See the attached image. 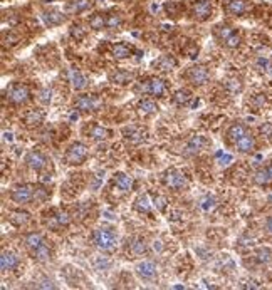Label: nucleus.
<instances>
[{"mask_svg":"<svg viewBox=\"0 0 272 290\" xmlns=\"http://www.w3.org/2000/svg\"><path fill=\"white\" fill-rule=\"evenodd\" d=\"M9 198L12 200L15 205H20V207H25V205H30V203L40 205L51 198V191L46 186H42V184L24 183L12 188Z\"/></svg>","mask_w":272,"mask_h":290,"instance_id":"f257e3e1","label":"nucleus"},{"mask_svg":"<svg viewBox=\"0 0 272 290\" xmlns=\"http://www.w3.org/2000/svg\"><path fill=\"white\" fill-rule=\"evenodd\" d=\"M133 91L138 94H143V96L161 99L166 96V92H168V84H166L165 79L155 76V77H148V79H145V81L138 82L133 87Z\"/></svg>","mask_w":272,"mask_h":290,"instance_id":"f03ea898","label":"nucleus"},{"mask_svg":"<svg viewBox=\"0 0 272 290\" xmlns=\"http://www.w3.org/2000/svg\"><path fill=\"white\" fill-rule=\"evenodd\" d=\"M91 244L99 252H113L118 244V231L114 228H96L91 233Z\"/></svg>","mask_w":272,"mask_h":290,"instance_id":"7ed1b4c3","label":"nucleus"},{"mask_svg":"<svg viewBox=\"0 0 272 290\" xmlns=\"http://www.w3.org/2000/svg\"><path fill=\"white\" fill-rule=\"evenodd\" d=\"M5 99L12 104V106H24L32 99L30 87L24 82H12L5 89Z\"/></svg>","mask_w":272,"mask_h":290,"instance_id":"20e7f679","label":"nucleus"},{"mask_svg":"<svg viewBox=\"0 0 272 290\" xmlns=\"http://www.w3.org/2000/svg\"><path fill=\"white\" fill-rule=\"evenodd\" d=\"M87 156H89V146L82 141H74L67 146L64 153V163L67 166H81L82 163H86Z\"/></svg>","mask_w":272,"mask_h":290,"instance_id":"39448f33","label":"nucleus"},{"mask_svg":"<svg viewBox=\"0 0 272 290\" xmlns=\"http://www.w3.org/2000/svg\"><path fill=\"white\" fill-rule=\"evenodd\" d=\"M182 79H185L188 84L195 87H200L203 84H207L210 81V69L207 66H202V64H197V66H192L182 74Z\"/></svg>","mask_w":272,"mask_h":290,"instance_id":"423d86ee","label":"nucleus"},{"mask_svg":"<svg viewBox=\"0 0 272 290\" xmlns=\"http://www.w3.org/2000/svg\"><path fill=\"white\" fill-rule=\"evenodd\" d=\"M71 221H72L71 215L67 213L66 210H52V212L44 215V225L49 230H54V231L67 228V226L71 225Z\"/></svg>","mask_w":272,"mask_h":290,"instance_id":"0eeeda50","label":"nucleus"},{"mask_svg":"<svg viewBox=\"0 0 272 290\" xmlns=\"http://www.w3.org/2000/svg\"><path fill=\"white\" fill-rule=\"evenodd\" d=\"M24 163L27 165L29 170H32L35 173H42L44 170H47V166H49L51 160L47 158L46 153H42L40 150H30L25 153L24 156Z\"/></svg>","mask_w":272,"mask_h":290,"instance_id":"6e6552de","label":"nucleus"},{"mask_svg":"<svg viewBox=\"0 0 272 290\" xmlns=\"http://www.w3.org/2000/svg\"><path fill=\"white\" fill-rule=\"evenodd\" d=\"M161 180H163V184L166 188L175 189V191H182V189L188 188L187 176L183 175L180 170H176V168H170V170H166L163 173V176H161Z\"/></svg>","mask_w":272,"mask_h":290,"instance_id":"1a4fd4ad","label":"nucleus"},{"mask_svg":"<svg viewBox=\"0 0 272 290\" xmlns=\"http://www.w3.org/2000/svg\"><path fill=\"white\" fill-rule=\"evenodd\" d=\"M101 99H99L96 94H79L74 99V108L79 111V113H94L101 108Z\"/></svg>","mask_w":272,"mask_h":290,"instance_id":"9d476101","label":"nucleus"},{"mask_svg":"<svg viewBox=\"0 0 272 290\" xmlns=\"http://www.w3.org/2000/svg\"><path fill=\"white\" fill-rule=\"evenodd\" d=\"M212 12H213L212 0H197V2L192 5L190 15L197 22H205V20L212 17Z\"/></svg>","mask_w":272,"mask_h":290,"instance_id":"9b49d317","label":"nucleus"},{"mask_svg":"<svg viewBox=\"0 0 272 290\" xmlns=\"http://www.w3.org/2000/svg\"><path fill=\"white\" fill-rule=\"evenodd\" d=\"M134 272H136V275L140 277V280H143V282L151 283V282L158 280V270H156V265L150 260L140 262L138 265H136Z\"/></svg>","mask_w":272,"mask_h":290,"instance_id":"f8f14e48","label":"nucleus"},{"mask_svg":"<svg viewBox=\"0 0 272 290\" xmlns=\"http://www.w3.org/2000/svg\"><path fill=\"white\" fill-rule=\"evenodd\" d=\"M136 79V71L129 69H114L108 74V81L116 86H128Z\"/></svg>","mask_w":272,"mask_h":290,"instance_id":"ddd939ff","label":"nucleus"},{"mask_svg":"<svg viewBox=\"0 0 272 290\" xmlns=\"http://www.w3.org/2000/svg\"><path fill=\"white\" fill-rule=\"evenodd\" d=\"M234 148L237 150V153H242V155H250V153H254L257 150V139H255V136L252 131H247L242 138H240L237 143L234 144Z\"/></svg>","mask_w":272,"mask_h":290,"instance_id":"4468645a","label":"nucleus"},{"mask_svg":"<svg viewBox=\"0 0 272 290\" xmlns=\"http://www.w3.org/2000/svg\"><path fill=\"white\" fill-rule=\"evenodd\" d=\"M19 265H20V258L15 252H12V250L2 252V255H0V268H2V273L17 270Z\"/></svg>","mask_w":272,"mask_h":290,"instance_id":"2eb2a0df","label":"nucleus"},{"mask_svg":"<svg viewBox=\"0 0 272 290\" xmlns=\"http://www.w3.org/2000/svg\"><path fill=\"white\" fill-rule=\"evenodd\" d=\"M126 252L133 257H141L148 252V244L143 236H131L126 241Z\"/></svg>","mask_w":272,"mask_h":290,"instance_id":"dca6fc26","label":"nucleus"},{"mask_svg":"<svg viewBox=\"0 0 272 290\" xmlns=\"http://www.w3.org/2000/svg\"><path fill=\"white\" fill-rule=\"evenodd\" d=\"M223 10H225V14L234 15V17H242L249 10V2L247 0H225Z\"/></svg>","mask_w":272,"mask_h":290,"instance_id":"f3484780","label":"nucleus"},{"mask_svg":"<svg viewBox=\"0 0 272 290\" xmlns=\"http://www.w3.org/2000/svg\"><path fill=\"white\" fill-rule=\"evenodd\" d=\"M84 133L87 138L93 141H106L113 136L111 129L104 128V126H99V124H89L87 128H84Z\"/></svg>","mask_w":272,"mask_h":290,"instance_id":"a211bd4d","label":"nucleus"},{"mask_svg":"<svg viewBox=\"0 0 272 290\" xmlns=\"http://www.w3.org/2000/svg\"><path fill=\"white\" fill-rule=\"evenodd\" d=\"M30 258H32L34 262H37V263H46V262H49L52 260V255H54V250H52V245H51V241L47 240L46 244H42L39 247V249H35L34 252H30Z\"/></svg>","mask_w":272,"mask_h":290,"instance_id":"6ab92c4d","label":"nucleus"},{"mask_svg":"<svg viewBox=\"0 0 272 290\" xmlns=\"http://www.w3.org/2000/svg\"><path fill=\"white\" fill-rule=\"evenodd\" d=\"M22 241H24V247H25V250H27V254H30V252H34L42 244H46L47 238L40 233V231H30V233L24 235Z\"/></svg>","mask_w":272,"mask_h":290,"instance_id":"aec40b11","label":"nucleus"},{"mask_svg":"<svg viewBox=\"0 0 272 290\" xmlns=\"http://www.w3.org/2000/svg\"><path fill=\"white\" fill-rule=\"evenodd\" d=\"M46 119V113L42 109H30L22 116V123L27 128H39L40 124L44 123Z\"/></svg>","mask_w":272,"mask_h":290,"instance_id":"412c9836","label":"nucleus"},{"mask_svg":"<svg viewBox=\"0 0 272 290\" xmlns=\"http://www.w3.org/2000/svg\"><path fill=\"white\" fill-rule=\"evenodd\" d=\"M252 181L257 184V186H267V184H272V163L260 166L259 170L254 173Z\"/></svg>","mask_w":272,"mask_h":290,"instance_id":"4be33fe9","label":"nucleus"},{"mask_svg":"<svg viewBox=\"0 0 272 290\" xmlns=\"http://www.w3.org/2000/svg\"><path fill=\"white\" fill-rule=\"evenodd\" d=\"M9 221L17 228H24L32 221V217L25 210H12V212H9Z\"/></svg>","mask_w":272,"mask_h":290,"instance_id":"5701e85b","label":"nucleus"},{"mask_svg":"<svg viewBox=\"0 0 272 290\" xmlns=\"http://www.w3.org/2000/svg\"><path fill=\"white\" fill-rule=\"evenodd\" d=\"M247 131H249L247 126H245L244 123H239V121H237V123H232V124L229 126L227 133H225V138H227L229 143L234 146L240 138H242L245 133H247Z\"/></svg>","mask_w":272,"mask_h":290,"instance_id":"b1692460","label":"nucleus"},{"mask_svg":"<svg viewBox=\"0 0 272 290\" xmlns=\"http://www.w3.org/2000/svg\"><path fill=\"white\" fill-rule=\"evenodd\" d=\"M113 184L116 186L121 193H128L133 189V178L128 176L126 173L123 171H118L113 175Z\"/></svg>","mask_w":272,"mask_h":290,"instance_id":"393cba45","label":"nucleus"},{"mask_svg":"<svg viewBox=\"0 0 272 290\" xmlns=\"http://www.w3.org/2000/svg\"><path fill=\"white\" fill-rule=\"evenodd\" d=\"M153 67H156V69L161 71V72H171V71H175L176 67H178V62H176V59L173 56L165 54V56L158 57V59L153 62Z\"/></svg>","mask_w":272,"mask_h":290,"instance_id":"a878e982","label":"nucleus"},{"mask_svg":"<svg viewBox=\"0 0 272 290\" xmlns=\"http://www.w3.org/2000/svg\"><path fill=\"white\" fill-rule=\"evenodd\" d=\"M42 19L46 25L49 27H56V25H61L62 22L66 20V15L57 9H49V10H44L42 12Z\"/></svg>","mask_w":272,"mask_h":290,"instance_id":"bb28decb","label":"nucleus"},{"mask_svg":"<svg viewBox=\"0 0 272 290\" xmlns=\"http://www.w3.org/2000/svg\"><path fill=\"white\" fill-rule=\"evenodd\" d=\"M136 109H138V113L141 116H151L155 113H158V104H156V101L153 98H145L141 99V101L138 103V106H136Z\"/></svg>","mask_w":272,"mask_h":290,"instance_id":"cd10ccee","label":"nucleus"},{"mask_svg":"<svg viewBox=\"0 0 272 290\" xmlns=\"http://www.w3.org/2000/svg\"><path fill=\"white\" fill-rule=\"evenodd\" d=\"M131 54H133V47L124 44V42H118V44H114L111 47V56L118 61L128 59V57H131Z\"/></svg>","mask_w":272,"mask_h":290,"instance_id":"c85d7f7f","label":"nucleus"},{"mask_svg":"<svg viewBox=\"0 0 272 290\" xmlns=\"http://www.w3.org/2000/svg\"><path fill=\"white\" fill-rule=\"evenodd\" d=\"M93 5H94V0H72V2L69 4V12L74 14V15L87 12Z\"/></svg>","mask_w":272,"mask_h":290,"instance_id":"c756f323","label":"nucleus"},{"mask_svg":"<svg viewBox=\"0 0 272 290\" xmlns=\"http://www.w3.org/2000/svg\"><path fill=\"white\" fill-rule=\"evenodd\" d=\"M133 208L136 210V212H140V213H150L151 208H153V205H151L148 195L143 193V195H140V197L134 200Z\"/></svg>","mask_w":272,"mask_h":290,"instance_id":"7c9ffc66","label":"nucleus"},{"mask_svg":"<svg viewBox=\"0 0 272 290\" xmlns=\"http://www.w3.org/2000/svg\"><path fill=\"white\" fill-rule=\"evenodd\" d=\"M87 24H89V29H93V30L106 29V14H103V12L93 14L89 17V20H87Z\"/></svg>","mask_w":272,"mask_h":290,"instance_id":"2f4dec72","label":"nucleus"},{"mask_svg":"<svg viewBox=\"0 0 272 290\" xmlns=\"http://www.w3.org/2000/svg\"><path fill=\"white\" fill-rule=\"evenodd\" d=\"M123 25V17L118 12H109L106 14V29L109 30H116Z\"/></svg>","mask_w":272,"mask_h":290,"instance_id":"473e14b6","label":"nucleus"},{"mask_svg":"<svg viewBox=\"0 0 272 290\" xmlns=\"http://www.w3.org/2000/svg\"><path fill=\"white\" fill-rule=\"evenodd\" d=\"M171 99H173V103L176 104V106H187L192 99V92L187 91V89H178V91H175Z\"/></svg>","mask_w":272,"mask_h":290,"instance_id":"72a5a7b5","label":"nucleus"},{"mask_svg":"<svg viewBox=\"0 0 272 290\" xmlns=\"http://www.w3.org/2000/svg\"><path fill=\"white\" fill-rule=\"evenodd\" d=\"M87 86V79L79 71H72V87L76 91H82Z\"/></svg>","mask_w":272,"mask_h":290,"instance_id":"f704fd0d","label":"nucleus"},{"mask_svg":"<svg viewBox=\"0 0 272 290\" xmlns=\"http://www.w3.org/2000/svg\"><path fill=\"white\" fill-rule=\"evenodd\" d=\"M254 260L259 262L260 265H265V263H269L272 260V250L269 249H260L254 254Z\"/></svg>","mask_w":272,"mask_h":290,"instance_id":"c9c22d12","label":"nucleus"},{"mask_svg":"<svg viewBox=\"0 0 272 290\" xmlns=\"http://www.w3.org/2000/svg\"><path fill=\"white\" fill-rule=\"evenodd\" d=\"M69 34H71V37L76 42L77 40H82L86 37V29H82V25H79V24H74V25H71Z\"/></svg>","mask_w":272,"mask_h":290,"instance_id":"e433bc0d","label":"nucleus"},{"mask_svg":"<svg viewBox=\"0 0 272 290\" xmlns=\"http://www.w3.org/2000/svg\"><path fill=\"white\" fill-rule=\"evenodd\" d=\"M205 143V139L202 138V136H197V138H193L190 143L187 146V153H198L202 150V144Z\"/></svg>","mask_w":272,"mask_h":290,"instance_id":"4c0bfd02","label":"nucleus"},{"mask_svg":"<svg viewBox=\"0 0 272 290\" xmlns=\"http://www.w3.org/2000/svg\"><path fill=\"white\" fill-rule=\"evenodd\" d=\"M264 231H265V235L272 236V215H269L264 221Z\"/></svg>","mask_w":272,"mask_h":290,"instance_id":"58836bf2","label":"nucleus"},{"mask_svg":"<svg viewBox=\"0 0 272 290\" xmlns=\"http://www.w3.org/2000/svg\"><path fill=\"white\" fill-rule=\"evenodd\" d=\"M40 101H42L44 104H47V103H51V91H42L40 92Z\"/></svg>","mask_w":272,"mask_h":290,"instance_id":"ea45409f","label":"nucleus"}]
</instances>
